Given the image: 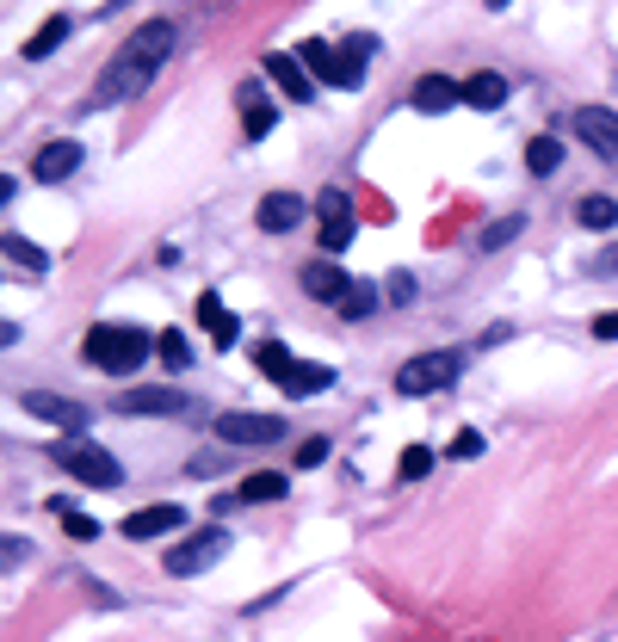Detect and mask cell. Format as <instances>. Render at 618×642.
Segmentation results:
<instances>
[{"mask_svg": "<svg viewBox=\"0 0 618 642\" xmlns=\"http://www.w3.org/2000/svg\"><path fill=\"white\" fill-rule=\"evenodd\" d=\"M62 531H69L75 544H94V538H99V519H87V513H75V507H62Z\"/></svg>", "mask_w": 618, "mask_h": 642, "instance_id": "4dcf8cb0", "label": "cell"}, {"mask_svg": "<svg viewBox=\"0 0 618 642\" xmlns=\"http://www.w3.org/2000/svg\"><path fill=\"white\" fill-rule=\"evenodd\" d=\"M297 279H304V291H309L316 303H341V297L353 291V279H347V272H341L334 260H309Z\"/></svg>", "mask_w": 618, "mask_h": 642, "instance_id": "2e32d148", "label": "cell"}, {"mask_svg": "<svg viewBox=\"0 0 618 642\" xmlns=\"http://www.w3.org/2000/svg\"><path fill=\"white\" fill-rule=\"evenodd\" d=\"M588 328H594V341H618V309H606V316H594Z\"/></svg>", "mask_w": 618, "mask_h": 642, "instance_id": "d590c367", "label": "cell"}, {"mask_svg": "<svg viewBox=\"0 0 618 642\" xmlns=\"http://www.w3.org/2000/svg\"><path fill=\"white\" fill-rule=\"evenodd\" d=\"M594 279H618V247H606V254H594V266H588Z\"/></svg>", "mask_w": 618, "mask_h": 642, "instance_id": "e575fe53", "label": "cell"}, {"mask_svg": "<svg viewBox=\"0 0 618 642\" xmlns=\"http://www.w3.org/2000/svg\"><path fill=\"white\" fill-rule=\"evenodd\" d=\"M235 106H242V136H248V143H267L272 106H267V94H260V81H242V87H235Z\"/></svg>", "mask_w": 618, "mask_h": 642, "instance_id": "9a60e30c", "label": "cell"}, {"mask_svg": "<svg viewBox=\"0 0 618 642\" xmlns=\"http://www.w3.org/2000/svg\"><path fill=\"white\" fill-rule=\"evenodd\" d=\"M69 32H75V20H50L44 32H32V38H25V62H44L50 50H62V44H69Z\"/></svg>", "mask_w": 618, "mask_h": 642, "instance_id": "603a6c76", "label": "cell"}, {"mask_svg": "<svg viewBox=\"0 0 618 642\" xmlns=\"http://www.w3.org/2000/svg\"><path fill=\"white\" fill-rule=\"evenodd\" d=\"M0 254H7V260L20 266L25 279H44V272H50V254H44V247H32L25 235H13V229L0 235Z\"/></svg>", "mask_w": 618, "mask_h": 642, "instance_id": "44dd1931", "label": "cell"}, {"mask_svg": "<svg viewBox=\"0 0 618 642\" xmlns=\"http://www.w3.org/2000/svg\"><path fill=\"white\" fill-rule=\"evenodd\" d=\"M230 556V531L223 526H205L198 538H186V544L168 550V575H180V581H193V575H205V568H217Z\"/></svg>", "mask_w": 618, "mask_h": 642, "instance_id": "8992f818", "label": "cell"}, {"mask_svg": "<svg viewBox=\"0 0 618 642\" xmlns=\"http://www.w3.org/2000/svg\"><path fill=\"white\" fill-rule=\"evenodd\" d=\"M254 223L267 229V235H291V229L304 223V198L297 192H267L260 210H254Z\"/></svg>", "mask_w": 618, "mask_h": 642, "instance_id": "5bb4252c", "label": "cell"}, {"mask_svg": "<svg viewBox=\"0 0 618 642\" xmlns=\"http://www.w3.org/2000/svg\"><path fill=\"white\" fill-rule=\"evenodd\" d=\"M569 124H576V136H581V143H588L594 155L618 161V112H613V106H581Z\"/></svg>", "mask_w": 618, "mask_h": 642, "instance_id": "8fae6325", "label": "cell"}, {"mask_svg": "<svg viewBox=\"0 0 618 642\" xmlns=\"http://www.w3.org/2000/svg\"><path fill=\"white\" fill-rule=\"evenodd\" d=\"M458 99H464L458 81H445V75H421V81H415V94H408V106H415V112H452Z\"/></svg>", "mask_w": 618, "mask_h": 642, "instance_id": "d6986e66", "label": "cell"}, {"mask_svg": "<svg viewBox=\"0 0 618 642\" xmlns=\"http://www.w3.org/2000/svg\"><path fill=\"white\" fill-rule=\"evenodd\" d=\"M20 408H25L32 420H44V427H62V433H81V427L94 420V415H87V408H81L75 396H57V390H25V396H20Z\"/></svg>", "mask_w": 618, "mask_h": 642, "instance_id": "30bf717a", "label": "cell"}, {"mask_svg": "<svg viewBox=\"0 0 618 642\" xmlns=\"http://www.w3.org/2000/svg\"><path fill=\"white\" fill-rule=\"evenodd\" d=\"M322 457H329V439H304V445H297V470H316Z\"/></svg>", "mask_w": 618, "mask_h": 642, "instance_id": "d6a6232c", "label": "cell"}, {"mask_svg": "<svg viewBox=\"0 0 618 642\" xmlns=\"http://www.w3.org/2000/svg\"><path fill=\"white\" fill-rule=\"evenodd\" d=\"M81 161H87V149H81V143H69V136H62V143H44L38 161H32V180L62 186V180H75V173H81Z\"/></svg>", "mask_w": 618, "mask_h": 642, "instance_id": "7c38bea8", "label": "cell"}, {"mask_svg": "<svg viewBox=\"0 0 618 642\" xmlns=\"http://www.w3.org/2000/svg\"><path fill=\"white\" fill-rule=\"evenodd\" d=\"M198 321H205V334H211L217 353H230L235 334H242V328H235V316L223 309V297H217V291H198Z\"/></svg>", "mask_w": 618, "mask_h": 642, "instance_id": "e0dca14e", "label": "cell"}, {"mask_svg": "<svg viewBox=\"0 0 618 642\" xmlns=\"http://www.w3.org/2000/svg\"><path fill=\"white\" fill-rule=\"evenodd\" d=\"M366 57H371V38H353V44H341L334 50L329 38H304L297 44V62H304L309 75H322L329 87H366Z\"/></svg>", "mask_w": 618, "mask_h": 642, "instance_id": "7a4b0ae2", "label": "cell"}, {"mask_svg": "<svg viewBox=\"0 0 618 642\" xmlns=\"http://www.w3.org/2000/svg\"><path fill=\"white\" fill-rule=\"evenodd\" d=\"M464 106H477V112H495V106H507V75H495V69H477V75L464 81Z\"/></svg>", "mask_w": 618, "mask_h": 642, "instance_id": "ffe728a7", "label": "cell"}, {"mask_svg": "<svg viewBox=\"0 0 618 642\" xmlns=\"http://www.w3.org/2000/svg\"><path fill=\"white\" fill-rule=\"evenodd\" d=\"M112 408H118V415H154V420H198V415H205V408H198V396H186V390H168V383L118 390Z\"/></svg>", "mask_w": 618, "mask_h": 642, "instance_id": "277c9868", "label": "cell"}, {"mask_svg": "<svg viewBox=\"0 0 618 642\" xmlns=\"http://www.w3.org/2000/svg\"><path fill=\"white\" fill-rule=\"evenodd\" d=\"M316 210H322V260L347 254L353 235H359V223H353V198H347L341 186H329L322 198H316Z\"/></svg>", "mask_w": 618, "mask_h": 642, "instance_id": "ba28073f", "label": "cell"}, {"mask_svg": "<svg viewBox=\"0 0 618 642\" xmlns=\"http://www.w3.org/2000/svg\"><path fill=\"white\" fill-rule=\"evenodd\" d=\"M285 494H291V476L260 470V476H248V482H242V494H235V501H242V507H267V501H285Z\"/></svg>", "mask_w": 618, "mask_h": 642, "instance_id": "7402d4cb", "label": "cell"}, {"mask_svg": "<svg viewBox=\"0 0 618 642\" xmlns=\"http://www.w3.org/2000/svg\"><path fill=\"white\" fill-rule=\"evenodd\" d=\"M520 223H526V217H502V223H489L483 235H477V242H483V247H507L514 235H520Z\"/></svg>", "mask_w": 618, "mask_h": 642, "instance_id": "1f68e13d", "label": "cell"}, {"mask_svg": "<svg viewBox=\"0 0 618 642\" xmlns=\"http://www.w3.org/2000/svg\"><path fill=\"white\" fill-rule=\"evenodd\" d=\"M174 44H180V32H174L168 20L136 25L131 38L118 44V57L106 62V75H99V87L87 94V106H94V112H106V106H124V99H136L154 75H161V69H168Z\"/></svg>", "mask_w": 618, "mask_h": 642, "instance_id": "6da1fadb", "label": "cell"}, {"mask_svg": "<svg viewBox=\"0 0 618 642\" xmlns=\"http://www.w3.org/2000/svg\"><path fill=\"white\" fill-rule=\"evenodd\" d=\"M0 563L20 568V563H25V538H7V544H0Z\"/></svg>", "mask_w": 618, "mask_h": 642, "instance_id": "8d00e7d4", "label": "cell"}, {"mask_svg": "<svg viewBox=\"0 0 618 642\" xmlns=\"http://www.w3.org/2000/svg\"><path fill=\"white\" fill-rule=\"evenodd\" d=\"M384 297H390V303H408V297H415V279H390Z\"/></svg>", "mask_w": 618, "mask_h": 642, "instance_id": "74e56055", "label": "cell"}, {"mask_svg": "<svg viewBox=\"0 0 618 642\" xmlns=\"http://www.w3.org/2000/svg\"><path fill=\"white\" fill-rule=\"evenodd\" d=\"M526 168L532 173H557L563 168V143L557 136H532V143H526Z\"/></svg>", "mask_w": 618, "mask_h": 642, "instance_id": "4316f807", "label": "cell"}, {"mask_svg": "<svg viewBox=\"0 0 618 642\" xmlns=\"http://www.w3.org/2000/svg\"><path fill=\"white\" fill-rule=\"evenodd\" d=\"M260 69H267V75L279 81V94H285V99H297V106H309V94H316V81L304 75V62H297V57H279V50H272V57L260 62Z\"/></svg>", "mask_w": 618, "mask_h": 642, "instance_id": "ac0fdd59", "label": "cell"}, {"mask_svg": "<svg viewBox=\"0 0 618 642\" xmlns=\"http://www.w3.org/2000/svg\"><path fill=\"white\" fill-rule=\"evenodd\" d=\"M458 353H415V359L396 371V396H433V390H445V383L458 378Z\"/></svg>", "mask_w": 618, "mask_h": 642, "instance_id": "52a82bcc", "label": "cell"}, {"mask_svg": "<svg viewBox=\"0 0 618 642\" xmlns=\"http://www.w3.org/2000/svg\"><path fill=\"white\" fill-rule=\"evenodd\" d=\"M124 7H131V0H106V13H124Z\"/></svg>", "mask_w": 618, "mask_h": 642, "instance_id": "f35d334b", "label": "cell"}, {"mask_svg": "<svg viewBox=\"0 0 618 642\" xmlns=\"http://www.w3.org/2000/svg\"><path fill=\"white\" fill-rule=\"evenodd\" d=\"M334 309H341V316L347 321H366L371 309H378V284H366V279H353V291L341 303H334Z\"/></svg>", "mask_w": 618, "mask_h": 642, "instance_id": "83f0119b", "label": "cell"}, {"mask_svg": "<svg viewBox=\"0 0 618 642\" xmlns=\"http://www.w3.org/2000/svg\"><path fill=\"white\" fill-rule=\"evenodd\" d=\"M154 353H161V365H168V371H186V365H193V346H186V334H180V328H168V334L154 341Z\"/></svg>", "mask_w": 618, "mask_h": 642, "instance_id": "f1b7e54d", "label": "cell"}, {"mask_svg": "<svg viewBox=\"0 0 618 642\" xmlns=\"http://www.w3.org/2000/svg\"><path fill=\"white\" fill-rule=\"evenodd\" d=\"M211 427H217L223 445H279V439H285V420H279V415H248V408L217 415Z\"/></svg>", "mask_w": 618, "mask_h": 642, "instance_id": "9c48e42d", "label": "cell"}, {"mask_svg": "<svg viewBox=\"0 0 618 642\" xmlns=\"http://www.w3.org/2000/svg\"><path fill=\"white\" fill-rule=\"evenodd\" d=\"M254 365H260V371H267V378L279 383V390H285L291 371H297V359H291V353H285L279 341H260V346H254Z\"/></svg>", "mask_w": 618, "mask_h": 642, "instance_id": "cb8c5ba5", "label": "cell"}, {"mask_svg": "<svg viewBox=\"0 0 618 642\" xmlns=\"http://www.w3.org/2000/svg\"><path fill=\"white\" fill-rule=\"evenodd\" d=\"M576 223L581 229H613L618 223V198H606V192H588L576 205Z\"/></svg>", "mask_w": 618, "mask_h": 642, "instance_id": "d4e9b609", "label": "cell"}, {"mask_svg": "<svg viewBox=\"0 0 618 642\" xmlns=\"http://www.w3.org/2000/svg\"><path fill=\"white\" fill-rule=\"evenodd\" d=\"M81 353H87V365H99V371H136V365L149 359V334L131 328V321H99V328H87Z\"/></svg>", "mask_w": 618, "mask_h": 642, "instance_id": "3957f363", "label": "cell"}, {"mask_svg": "<svg viewBox=\"0 0 618 642\" xmlns=\"http://www.w3.org/2000/svg\"><path fill=\"white\" fill-rule=\"evenodd\" d=\"M329 383H334L329 365H297V371H291V383H285V396H322Z\"/></svg>", "mask_w": 618, "mask_h": 642, "instance_id": "484cf974", "label": "cell"}, {"mask_svg": "<svg viewBox=\"0 0 618 642\" xmlns=\"http://www.w3.org/2000/svg\"><path fill=\"white\" fill-rule=\"evenodd\" d=\"M452 457H483V433H458L452 439Z\"/></svg>", "mask_w": 618, "mask_h": 642, "instance_id": "836d02e7", "label": "cell"}, {"mask_svg": "<svg viewBox=\"0 0 618 642\" xmlns=\"http://www.w3.org/2000/svg\"><path fill=\"white\" fill-rule=\"evenodd\" d=\"M50 464H57V470H69L75 482H87V489H118V482H124L118 457L99 452V445H87V439H62L57 452H50Z\"/></svg>", "mask_w": 618, "mask_h": 642, "instance_id": "5b68a950", "label": "cell"}, {"mask_svg": "<svg viewBox=\"0 0 618 642\" xmlns=\"http://www.w3.org/2000/svg\"><path fill=\"white\" fill-rule=\"evenodd\" d=\"M186 526V507H174V501H161V507H143L124 519V538L131 544H149V538H168V531Z\"/></svg>", "mask_w": 618, "mask_h": 642, "instance_id": "4fadbf2b", "label": "cell"}, {"mask_svg": "<svg viewBox=\"0 0 618 642\" xmlns=\"http://www.w3.org/2000/svg\"><path fill=\"white\" fill-rule=\"evenodd\" d=\"M427 470H433V452H427V445H408L403 464H396V476H403V482H421Z\"/></svg>", "mask_w": 618, "mask_h": 642, "instance_id": "f546056e", "label": "cell"}]
</instances>
